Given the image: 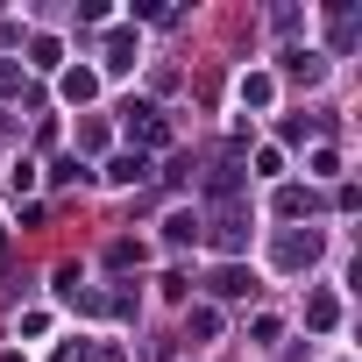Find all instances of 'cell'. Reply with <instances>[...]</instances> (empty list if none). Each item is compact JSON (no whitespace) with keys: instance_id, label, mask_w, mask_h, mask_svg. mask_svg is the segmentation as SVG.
Instances as JSON below:
<instances>
[{"instance_id":"obj_1","label":"cell","mask_w":362,"mask_h":362,"mask_svg":"<svg viewBox=\"0 0 362 362\" xmlns=\"http://www.w3.org/2000/svg\"><path fill=\"white\" fill-rule=\"evenodd\" d=\"M128 114H135V142H149V149H163V142H170L163 114H149V107H128Z\"/></svg>"},{"instance_id":"obj_2","label":"cell","mask_w":362,"mask_h":362,"mask_svg":"<svg viewBox=\"0 0 362 362\" xmlns=\"http://www.w3.org/2000/svg\"><path fill=\"white\" fill-rule=\"evenodd\" d=\"M214 242H221V249H242V242H249V214H242V206H228V214H221V228H214Z\"/></svg>"},{"instance_id":"obj_3","label":"cell","mask_w":362,"mask_h":362,"mask_svg":"<svg viewBox=\"0 0 362 362\" xmlns=\"http://www.w3.org/2000/svg\"><path fill=\"white\" fill-rule=\"evenodd\" d=\"M313 256H320L313 235H284V242H277V263H284V270H298V263H313Z\"/></svg>"},{"instance_id":"obj_4","label":"cell","mask_w":362,"mask_h":362,"mask_svg":"<svg viewBox=\"0 0 362 362\" xmlns=\"http://www.w3.org/2000/svg\"><path fill=\"white\" fill-rule=\"evenodd\" d=\"M235 185H242V177H235V163H221V170L206 177V192H214V199H235Z\"/></svg>"},{"instance_id":"obj_5","label":"cell","mask_w":362,"mask_h":362,"mask_svg":"<svg viewBox=\"0 0 362 362\" xmlns=\"http://www.w3.org/2000/svg\"><path fill=\"white\" fill-rule=\"evenodd\" d=\"M107 177H114V185H135V177H142V156H114Z\"/></svg>"},{"instance_id":"obj_6","label":"cell","mask_w":362,"mask_h":362,"mask_svg":"<svg viewBox=\"0 0 362 362\" xmlns=\"http://www.w3.org/2000/svg\"><path fill=\"white\" fill-rule=\"evenodd\" d=\"M93 86H100L93 71H71V78H64V100H93Z\"/></svg>"},{"instance_id":"obj_7","label":"cell","mask_w":362,"mask_h":362,"mask_svg":"<svg viewBox=\"0 0 362 362\" xmlns=\"http://www.w3.org/2000/svg\"><path fill=\"white\" fill-rule=\"evenodd\" d=\"M214 291H221V298H242V291H249V277H242V270H221V277H214Z\"/></svg>"}]
</instances>
